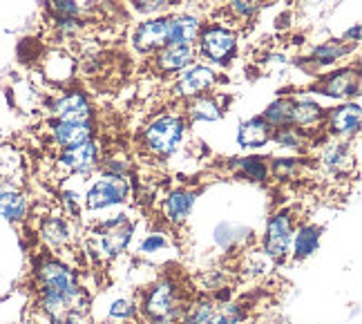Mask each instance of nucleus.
<instances>
[{"label": "nucleus", "mask_w": 362, "mask_h": 324, "mask_svg": "<svg viewBox=\"0 0 362 324\" xmlns=\"http://www.w3.org/2000/svg\"><path fill=\"white\" fill-rule=\"evenodd\" d=\"M134 304L128 302V300H117L112 306H110V316L112 318H132L134 316Z\"/></svg>", "instance_id": "obj_35"}, {"label": "nucleus", "mask_w": 362, "mask_h": 324, "mask_svg": "<svg viewBox=\"0 0 362 324\" xmlns=\"http://www.w3.org/2000/svg\"><path fill=\"white\" fill-rule=\"evenodd\" d=\"M271 137H273L271 125L264 121L262 117H253V119H248L246 123L240 125L238 144L242 148H259V146L267 144Z\"/></svg>", "instance_id": "obj_18"}, {"label": "nucleus", "mask_w": 362, "mask_h": 324, "mask_svg": "<svg viewBox=\"0 0 362 324\" xmlns=\"http://www.w3.org/2000/svg\"><path fill=\"white\" fill-rule=\"evenodd\" d=\"M36 279L40 293H54L69 300H81L76 275L72 273L69 266H65L59 260H40L36 264Z\"/></svg>", "instance_id": "obj_2"}, {"label": "nucleus", "mask_w": 362, "mask_h": 324, "mask_svg": "<svg viewBox=\"0 0 362 324\" xmlns=\"http://www.w3.org/2000/svg\"><path fill=\"white\" fill-rule=\"evenodd\" d=\"M27 215V199L13 188H0V217L7 221H23Z\"/></svg>", "instance_id": "obj_20"}, {"label": "nucleus", "mask_w": 362, "mask_h": 324, "mask_svg": "<svg viewBox=\"0 0 362 324\" xmlns=\"http://www.w3.org/2000/svg\"><path fill=\"white\" fill-rule=\"evenodd\" d=\"M173 0H134V7L144 13H150V11H157L165 5H170Z\"/></svg>", "instance_id": "obj_36"}, {"label": "nucleus", "mask_w": 362, "mask_h": 324, "mask_svg": "<svg viewBox=\"0 0 362 324\" xmlns=\"http://www.w3.org/2000/svg\"><path fill=\"white\" fill-rule=\"evenodd\" d=\"M344 40H346V43H351V40H354V43H358V40H360V25H356L354 30L346 32L344 34Z\"/></svg>", "instance_id": "obj_37"}, {"label": "nucleus", "mask_w": 362, "mask_h": 324, "mask_svg": "<svg viewBox=\"0 0 362 324\" xmlns=\"http://www.w3.org/2000/svg\"><path fill=\"white\" fill-rule=\"evenodd\" d=\"M215 302L208 298H199L194 304L186 306L184 313H181V324H206L215 313Z\"/></svg>", "instance_id": "obj_25"}, {"label": "nucleus", "mask_w": 362, "mask_h": 324, "mask_svg": "<svg viewBox=\"0 0 362 324\" xmlns=\"http://www.w3.org/2000/svg\"><path fill=\"white\" fill-rule=\"evenodd\" d=\"M194 206V192L190 190H173L163 199V215L170 224H184Z\"/></svg>", "instance_id": "obj_17"}, {"label": "nucleus", "mask_w": 362, "mask_h": 324, "mask_svg": "<svg viewBox=\"0 0 362 324\" xmlns=\"http://www.w3.org/2000/svg\"><path fill=\"white\" fill-rule=\"evenodd\" d=\"M54 139L61 148H72L78 144H86L92 139V123L90 119L83 121H54Z\"/></svg>", "instance_id": "obj_13"}, {"label": "nucleus", "mask_w": 362, "mask_h": 324, "mask_svg": "<svg viewBox=\"0 0 362 324\" xmlns=\"http://www.w3.org/2000/svg\"><path fill=\"white\" fill-rule=\"evenodd\" d=\"M194 59V50L192 45H175L168 43L161 50H157V67L161 72H179V69H186Z\"/></svg>", "instance_id": "obj_15"}, {"label": "nucleus", "mask_w": 362, "mask_h": 324, "mask_svg": "<svg viewBox=\"0 0 362 324\" xmlns=\"http://www.w3.org/2000/svg\"><path fill=\"white\" fill-rule=\"evenodd\" d=\"M202 23L197 16H173L168 18V43L192 45L199 38Z\"/></svg>", "instance_id": "obj_16"}, {"label": "nucleus", "mask_w": 362, "mask_h": 324, "mask_svg": "<svg viewBox=\"0 0 362 324\" xmlns=\"http://www.w3.org/2000/svg\"><path fill=\"white\" fill-rule=\"evenodd\" d=\"M52 115L57 117V121H83L90 119V103L83 94L72 92L52 103Z\"/></svg>", "instance_id": "obj_14"}, {"label": "nucleus", "mask_w": 362, "mask_h": 324, "mask_svg": "<svg viewBox=\"0 0 362 324\" xmlns=\"http://www.w3.org/2000/svg\"><path fill=\"white\" fill-rule=\"evenodd\" d=\"M271 170L275 177H288L291 173L298 170V161L296 159H275L271 163Z\"/></svg>", "instance_id": "obj_32"}, {"label": "nucleus", "mask_w": 362, "mask_h": 324, "mask_svg": "<svg viewBox=\"0 0 362 324\" xmlns=\"http://www.w3.org/2000/svg\"><path fill=\"white\" fill-rule=\"evenodd\" d=\"M168 246V242H165V237L161 233H152L144 239V244H141V253H157L161 248Z\"/></svg>", "instance_id": "obj_34"}, {"label": "nucleus", "mask_w": 362, "mask_h": 324, "mask_svg": "<svg viewBox=\"0 0 362 324\" xmlns=\"http://www.w3.org/2000/svg\"><path fill=\"white\" fill-rule=\"evenodd\" d=\"M293 101L296 98H277L275 103H271L264 110L262 119L271 128H288V125H293Z\"/></svg>", "instance_id": "obj_22"}, {"label": "nucleus", "mask_w": 362, "mask_h": 324, "mask_svg": "<svg viewBox=\"0 0 362 324\" xmlns=\"http://www.w3.org/2000/svg\"><path fill=\"white\" fill-rule=\"evenodd\" d=\"M322 163H325L327 170L333 173V175L351 173V168H354L351 148L346 144H329L327 150L322 152Z\"/></svg>", "instance_id": "obj_19"}, {"label": "nucleus", "mask_w": 362, "mask_h": 324, "mask_svg": "<svg viewBox=\"0 0 362 324\" xmlns=\"http://www.w3.org/2000/svg\"><path fill=\"white\" fill-rule=\"evenodd\" d=\"M59 163L69 173L88 175L96 166V146L92 144V139H90V141H86V144H78V146H72V148H63Z\"/></svg>", "instance_id": "obj_10"}, {"label": "nucleus", "mask_w": 362, "mask_h": 324, "mask_svg": "<svg viewBox=\"0 0 362 324\" xmlns=\"http://www.w3.org/2000/svg\"><path fill=\"white\" fill-rule=\"evenodd\" d=\"M132 45L136 52H157L163 45H168V18H155L146 21L136 27V32L132 36Z\"/></svg>", "instance_id": "obj_9"}, {"label": "nucleus", "mask_w": 362, "mask_h": 324, "mask_svg": "<svg viewBox=\"0 0 362 324\" xmlns=\"http://www.w3.org/2000/svg\"><path fill=\"white\" fill-rule=\"evenodd\" d=\"M349 52H351L349 45L340 43V40H329V43L313 50V61L320 63V65H331V63H336L338 59H342V56H346Z\"/></svg>", "instance_id": "obj_29"}, {"label": "nucleus", "mask_w": 362, "mask_h": 324, "mask_svg": "<svg viewBox=\"0 0 362 324\" xmlns=\"http://www.w3.org/2000/svg\"><path fill=\"white\" fill-rule=\"evenodd\" d=\"M360 121H362V112H360L358 103L340 105L329 115V132L336 137H342V139H349V137L358 134Z\"/></svg>", "instance_id": "obj_11"}, {"label": "nucleus", "mask_w": 362, "mask_h": 324, "mask_svg": "<svg viewBox=\"0 0 362 324\" xmlns=\"http://www.w3.org/2000/svg\"><path fill=\"white\" fill-rule=\"evenodd\" d=\"M199 54L211 63H226L238 47V36L221 25H211L199 32Z\"/></svg>", "instance_id": "obj_4"}, {"label": "nucleus", "mask_w": 362, "mask_h": 324, "mask_svg": "<svg viewBox=\"0 0 362 324\" xmlns=\"http://www.w3.org/2000/svg\"><path fill=\"white\" fill-rule=\"evenodd\" d=\"M184 302H181L179 289L173 279H161L155 284L144 300V313L155 324H170L173 320H181L184 313Z\"/></svg>", "instance_id": "obj_1"}, {"label": "nucleus", "mask_w": 362, "mask_h": 324, "mask_svg": "<svg viewBox=\"0 0 362 324\" xmlns=\"http://www.w3.org/2000/svg\"><path fill=\"white\" fill-rule=\"evenodd\" d=\"M40 235H43L45 242L54 248L69 244V226L63 217H47L40 224Z\"/></svg>", "instance_id": "obj_23"}, {"label": "nucleus", "mask_w": 362, "mask_h": 324, "mask_svg": "<svg viewBox=\"0 0 362 324\" xmlns=\"http://www.w3.org/2000/svg\"><path fill=\"white\" fill-rule=\"evenodd\" d=\"M52 3V7H54V11L57 13H61V16H69V18H76L78 16V5L76 3H72V0H49Z\"/></svg>", "instance_id": "obj_33"}, {"label": "nucleus", "mask_w": 362, "mask_h": 324, "mask_svg": "<svg viewBox=\"0 0 362 324\" xmlns=\"http://www.w3.org/2000/svg\"><path fill=\"white\" fill-rule=\"evenodd\" d=\"M184 137V119L179 115H163L152 121L144 132V144L152 154L170 157Z\"/></svg>", "instance_id": "obj_3"}, {"label": "nucleus", "mask_w": 362, "mask_h": 324, "mask_svg": "<svg viewBox=\"0 0 362 324\" xmlns=\"http://www.w3.org/2000/svg\"><path fill=\"white\" fill-rule=\"evenodd\" d=\"M360 90V76L358 69H342V72L329 74L322 86L317 88L320 94L333 96V98H349L351 94H358Z\"/></svg>", "instance_id": "obj_12"}, {"label": "nucleus", "mask_w": 362, "mask_h": 324, "mask_svg": "<svg viewBox=\"0 0 362 324\" xmlns=\"http://www.w3.org/2000/svg\"><path fill=\"white\" fill-rule=\"evenodd\" d=\"M228 7H230V11L238 18H250L257 11V3H255V0H230Z\"/></svg>", "instance_id": "obj_31"}, {"label": "nucleus", "mask_w": 362, "mask_h": 324, "mask_svg": "<svg viewBox=\"0 0 362 324\" xmlns=\"http://www.w3.org/2000/svg\"><path fill=\"white\" fill-rule=\"evenodd\" d=\"M275 144L277 146H284V148H300L304 141H302V132H298L296 128H277L275 132Z\"/></svg>", "instance_id": "obj_30"}, {"label": "nucleus", "mask_w": 362, "mask_h": 324, "mask_svg": "<svg viewBox=\"0 0 362 324\" xmlns=\"http://www.w3.org/2000/svg\"><path fill=\"white\" fill-rule=\"evenodd\" d=\"M132 239V224L125 219V215H119L115 219H107L101 224L99 246L107 258H117L128 248Z\"/></svg>", "instance_id": "obj_7"}, {"label": "nucleus", "mask_w": 362, "mask_h": 324, "mask_svg": "<svg viewBox=\"0 0 362 324\" xmlns=\"http://www.w3.org/2000/svg\"><path fill=\"white\" fill-rule=\"evenodd\" d=\"M125 197H128V181H125V177L105 175L88 190L86 206L90 210H99L125 202Z\"/></svg>", "instance_id": "obj_5"}, {"label": "nucleus", "mask_w": 362, "mask_h": 324, "mask_svg": "<svg viewBox=\"0 0 362 324\" xmlns=\"http://www.w3.org/2000/svg\"><path fill=\"white\" fill-rule=\"evenodd\" d=\"M188 115L199 121H217L221 117V108L208 96H197L188 103Z\"/></svg>", "instance_id": "obj_27"}, {"label": "nucleus", "mask_w": 362, "mask_h": 324, "mask_svg": "<svg viewBox=\"0 0 362 324\" xmlns=\"http://www.w3.org/2000/svg\"><path fill=\"white\" fill-rule=\"evenodd\" d=\"M244 320H246V306L240 302H230L215 308V313L206 324H242Z\"/></svg>", "instance_id": "obj_28"}, {"label": "nucleus", "mask_w": 362, "mask_h": 324, "mask_svg": "<svg viewBox=\"0 0 362 324\" xmlns=\"http://www.w3.org/2000/svg\"><path fill=\"white\" fill-rule=\"evenodd\" d=\"M291 242H293V258L296 260L311 258L320 246V228L313 226V224H304V226L298 228V233L293 235Z\"/></svg>", "instance_id": "obj_21"}, {"label": "nucleus", "mask_w": 362, "mask_h": 324, "mask_svg": "<svg viewBox=\"0 0 362 324\" xmlns=\"http://www.w3.org/2000/svg\"><path fill=\"white\" fill-rule=\"evenodd\" d=\"M322 117H325L322 105H317L311 98H298V101H293V125L309 128V125L317 123Z\"/></svg>", "instance_id": "obj_24"}, {"label": "nucleus", "mask_w": 362, "mask_h": 324, "mask_svg": "<svg viewBox=\"0 0 362 324\" xmlns=\"http://www.w3.org/2000/svg\"><path fill=\"white\" fill-rule=\"evenodd\" d=\"M235 170H240L246 179L250 181H264L269 175V166L262 157H242L233 161Z\"/></svg>", "instance_id": "obj_26"}, {"label": "nucleus", "mask_w": 362, "mask_h": 324, "mask_svg": "<svg viewBox=\"0 0 362 324\" xmlns=\"http://www.w3.org/2000/svg\"><path fill=\"white\" fill-rule=\"evenodd\" d=\"M215 69L208 65H188L184 69V74L179 76L175 92L181 98H197L204 96V92H208L215 86Z\"/></svg>", "instance_id": "obj_8"}, {"label": "nucleus", "mask_w": 362, "mask_h": 324, "mask_svg": "<svg viewBox=\"0 0 362 324\" xmlns=\"http://www.w3.org/2000/svg\"><path fill=\"white\" fill-rule=\"evenodd\" d=\"M293 239V221L286 210H280L269 219L267 237H264V253L273 260H282Z\"/></svg>", "instance_id": "obj_6"}]
</instances>
